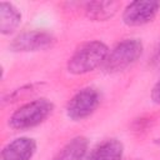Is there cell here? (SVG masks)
<instances>
[{"label":"cell","instance_id":"6da1fadb","mask_svg":"<svg viewBox=\"0 0 160 160\" xmlns=\"http://www.w3.org/2000/svg\"><path fill=\"white\" fill-rule=\"evenodd\" d=\"M109 55V48L105 42L94 40L79 46L68 61V71L74 75L90 72L104 65Z\"/></svg>","mask_w":160,"mask_h":160},{"label":"cell","instance_id":"7a4b0ae2","mask_svg":"<svg viewBox=\"0 0 160 160\" xmlns=\"http://www.w3.org/2000/svg\"><path fill=\"white\" fill-rule=\"evenodd\" d=\"M54 111V104L45 99H35L21 105L9 118V125L16 130L31 129L44 122Z\"/></svg>","mask_w":160,"mask_h":160},{"label":"cell","instance_id":"3957f363","mask_svg":"<svg viewBox=\"0 0 160 160\" xmlns=\"http://www.w3.org/2000/svg\"><path fill=\"white\" fill-rule=\"evenodd\" d=\"M142 42L139 39H125L116 44L110 51L104 62L106 72H119L139 60L142 55Z\"/></svg>","mask_w":160,"mask_h":160},{"label":"cell","instance_id":"277c9868","mask_svg":"<svg viewBox=\"0 0 160 160\" xmlns=\"http://www.w3.org/2000/svg\"><path fill=\"white\" fill-rule=\"evenodd\" d=\"M100 105V94L95 88H84L78 91L66 105V115L75 121L89 118Z\"/></svg>","mask_w":160,"mask_h":160},{"label":"cell","instance_id":"5b68a950","mask_svg":"<svg viewBox=\"0 0 160 160\" xmlns=\"http://www.w3.org/2000/svg\"><path fill=\"white\" fill-rule=\"evenodd\" d=\"M160 10V2L152 0L132 1L122 11V21L128 26H141L155 19Z\"/></svg>","mask_w":160,"mask_h":160},{"label":"cell","instance_id":"8992f818","mask_svg":"<svg viewBox=\"0 0 160 160\" xmlns=\"http://www.w3.org/2000/svg\"><path fill=\"white\" fill-rule=\"evenodd\" d=\"M54 42H55V38L50 32L42 30H32L18 35L10 42V49L18 52L40 51L51 48Z\"/></svg>","mask_w":160,"mask_h":160},{"label":"cell","instance_id":"52a82bcc","mask_svg":"<svg viewBox=\"0 0 160 160\" xmlns=\"http://www.w3.org/2000/svg\"><path fill=\"white\" fill-rule=\"evenodd\" d=\"M36 141L31 138H16L6 144L0 154V160H31L36 152Z\"/></svg>","mask_w":160,"mask_h":160},{"label":"cell","instance_id":"ba28073f","mask_svg":"<svg viewBox=\"0 0 160 160\" xmlns=\"http://www.w3.org/2000/svg\"><path fill=\"white\" fill-rule=\"evenodd\" d=\"M124 145L118 139H108L98 144L88 155L86 160H121Z\"/></svg>","mask_w":160,"mask_h":160},{"label":"cell","instance_id":"9c48e42d","mask_svg":"<svg viewBox=\"0 0 160 160\" xmlns=\"http://www.w3.org/2000/svg\"><path fill=\"white\" fill-rule=\"evenodd\" d=\"M89 149V140L85 136H75L66 142L52 160H84Z\"/></svg>","mask_w":160,"mask_h":160},{"label":"cell","instance_id":"30bf717a","mask_svg":"<svg viewBox=\"0 0 160 160\" xmlns=\"http://www.w3.org/2000/svg\"><path fill=\"white\" fill-rule=\"evenodd\" d=\"M119 8L118 1H91L85 5V14L92 21H106L118 12Z\"/></svg>","mask_w":160,"mask_h":160},{"label":"cell","instance_id":"8fae6325","mask_svg":"<svg viewBox=\"0 0 160 160\" xmlns=\"http://www.w3.org/2000/svg\"><path fill=\"white\" fill-rule=\"evenodd\" d=\"M21 22V14L11 2H0V32L2 35L12 34Z\"/></svg>","mask_w":160,"mask_h":160},{"label":"cell","instance_id":"7c38bea8","mask_svg":"<svg viewBox=\"0 0 160 160\" xmlns=\"http://www.w3.org/2000/svg\"><path fill=\"white\" fill-rule=\"evenodd\" d=\"M151 100L155 104L160 105V79L156 81V84L154 85V88L151 90Z\"/></svg>","mask_w":160,"mask_h":160},{"label":"cell","instance_id":"4fadbf2b","mask_svg":"<svg viewBox=\"0 0 160 160\" xmlns=\"http://www.w3.org/2000/svg\"><path fill=\"white\" fill-rule=\"evenodd\" d=\"M150 62H151V65L155 66V68H159V66H160V44L155 48V50H154V52H152V56H151V59H150Z\"/></svg>","mask_w":160,"mask_h":160}]
</instances>
